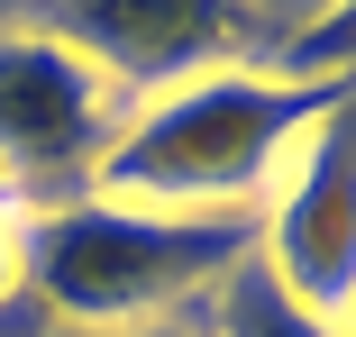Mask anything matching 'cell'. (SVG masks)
<instances>
[{
    "mask_svg": "<svg viewBox=\"0 0 356 337\" xmlns=\"http://www.w3.org/2000/svg\"><path fill=\"white\" fill-rule=\"evenodd\" d=\"M256 255V210H128V200H55L19 228V292L74 337L174 328L192 301Z\"/></svg>",
    "mask_w": 356,
    "mask_h": 337,
    "instance_id": "1",
    "label": "cell"
},
{
    "mask_svg": "<svg viewBox=\"0 0 356 337\" xmlns=\"http://www.w3.org/2000/svg\"><path fill=\"white\" fill-rule=\"evenodd\" d=\"M338 101V83H283V74H201L156 101H137L119 146L92 173V200L128 210H265L283 155L302 128Z\"/></svg>",
    "mask_w": 356,
    "mask_h": 337,
    "instance_id": "2",
    "label": "cell"
},
{
    "mask_svg": "<svg viewBox=\"0 0 356 337\" xmlns=\"http://www.w3.org/2000/svg\"><path fill=\"white\" fill-rule=\"evenodd\" d=\"M128 119H137V101L92 55H74L64 37H46L28 19L0 28V173L19 182L28 210L83 200Z\"/></svg>",
    "mask_w": 356,
    "mask_h": 337,
    "instance_id": "3",
    "label": "cell"
},
{
    "mask_svg": "<svg viewBox=\"0 0 356 337\" xmlns=\"http://www.w3.org/2000/svg\"><path fill=\"white\" fill-rule=\"evenodd\" d=\"M256 264L293 310L338 328V310L356 292V83H338V101L283 155L265 210H256Z\"/></svg>",
    "mask_w": 356,
    "mask_h": 337,
    "instance_id": "4",
    "label": "cell"
},
{
    "mask_svg": "<svg viewBox=\"0 0 356 337\" xmlns=\"http://www.w3.org/2000/svg\"><path fill=\"white\" fill-rule=\"evenodd\" d=\"M28 28H46L74 55H92L128 101H156L174 83L229 74L238 55L265 46L256 0H37Z\"/></svg>",
    "mask_w": 356,
    "mask_h": 337,
    "instance_id": "5",
    "label": "cell"
},
{
    "mask_svg": "<svg viewBox=\"0 0 356 337\" xmlns=\"http://www.w3.org/2000/svg\"><path fill=\"white\" fill-rule=\"evenodd\" d=\"M210 337H338L329 319H311V310H293L274 292V274L247 255L238 274L220 283V301H210Z\"/></svg>",
    "mask_w": 356,
    "mask_h": 337,
    "instance_id": "6",
    "label": "cell"
},
{
    "mask_svg": "<svg viewBox=\"0 0 356 337\" xmlns=\"http://www.w3.org/2000/svg\"><path fill=\"white\" fill-rule=\"evenodd\" d=\"M274 74L283 83H356V0H329L320 19L274 37Z\"/></svg>",
    "mask_w": 356,
    "mask_h": 337,
    "instance_id": "7",
    "label": "cell"
},
{
    "mask_svg": "<svg viewBox=\"0 0 356 337\" xmlns=\"http://www.w3.org/2000/svg\"><path fill=\"white\" fill-rule=\"evenodd\" d=\"M19 228H28V219H0V301L19 292Z\"/></svg>",
    "mask_w": 356,
    "mask_h": 337,
    "instance_id": "8",
    "label": "cell"
},
{
    "mask_svg": "<svg viewBox=\"0 0 356 337\" xmlns=\"http://www.w3.org/2000/svg\"><path fill=\"white\" fill-rule=\"evenodd\" d=\"M0 219H28V200H19V182L0 173Z\"/></svg>",
    "mask_w": 356,
    "mask_h": 337,
    "instance_id": "9",
    "label": "cell"
},
{
    "mask_svg": "<svg viewBox=\"0 0 356 337\" xmlns=\"http://www.w3.org/2000/svg\"><path fill=\"white\" fill-rule=\"evenodd\" d=\"M338 337H356V292H347V310H338Z\"/></svg>",
    "mask_w": 356,
    "mask_h": 337,
    "instance_id": "10",
    "label": "cell"
},
{
    "mask_svg": "<svg viewBox=\"0 0 356 337\" xmlns=\"http://www.w3.org/2000/svg\"><path fill=\"white\" fill-rule=\"evenodd\" d=\"M137 337H192V328H137Z\"/></svg>",
    "mask_w": 356,
    "mask_h": 337,
    "instance_id": "11",
    "label": "cell"
}]
</instances>
